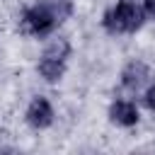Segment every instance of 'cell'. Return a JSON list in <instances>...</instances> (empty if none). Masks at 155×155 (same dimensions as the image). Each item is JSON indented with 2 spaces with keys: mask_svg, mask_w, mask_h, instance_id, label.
<instances>
[{
  "mask_svg": "<svg viewBox=\"0 0 155 155\" xmlns=\"http://www.w3.org/2000/svg\"><path fill=\"white\" fill-rule=\"evenodd\" d=\"M107 116L114 126L119 128H133L138 126L140 121V111H138V104L133 99H126V97H116L111 99L109 109H107Z\"/></svg>",
  "mask_w": 155,
  "mask_h": 155,
  "instance_id": "6",
  "label": "cell"
},
{
  "mask_svg": "<svg viewBox=\"0 0 155 155\" xmlns=\"http://www.w3.org/2000/svg\"><path fill=\"white\" fill-rule=\"evenodd\" d=\"M140 7L145 12V19H155V0H143Z\"/></svg>",
  "mask_w": 155,
  "mask_h": 155,
  "instance_id": "8",
  "label": "cell"
},
{
  "mask_svg": "<svg viewBox=\"0 0 155 155\" xmlns=\"http://www.w3.org/2000/svg\"><path fill=\"white\" fill-rule=\"evenodd\" d=\"M145 24V12L136 0H116L102 15V29L111 36L136 34Z\"/></svg>",
  "mask_w": 155,
  "mask_h": 155,
  "instance_id": "2",
  "label": "cell"
},
{
  "mask_svg": "<svg viewBox=\"0 0 155 155\" xmlns=\"http://www.w3.org/2000/svg\"><path fill=\"white\" fill-rule=\"evenodd\" d=\"M153 78H155V75H153L150 65H148L145 61H138V58H133V61H128V63L121 68L119 82H121V87H124L126 92L136 94V92H143Z\"/></svg>",
  "mask_w": 155,
  "mask_h": 155,
  "instance_id": "5",
  "label": "cell"
},
{
  "mask_svg": "<svg viewBox=\"0 0 155 155\" xmlns=\"http://www.w3.org/2000/svg\"><path fill=\"white\" fill-rule=\"evenodd\" d=\"M140 99H143V107L155 114V78H153V80L148 82V87L143 90V97H140Z\"/></svg>",
  "mask_w": 155,
  "mask_h": 155,
  "instance_id": "7",
  "label": "cell"
},
{
  "mask_svg": "<svg viewBox=\"0 0 155 155\" xmlns=\"http://www.w3.org/2000/svg\"><path fill=\"white\" fill-rule=\"evenodd\" d=\"M73 12H75L73 0H34L29 7H24L19 17V29L27 36L46 39L53 36L56 29L73 17Z\"/></svg>",
  "mask_w": 155,
  "mask_h": 155,
  "instance_id": "1",
  "label": "cell"
},
{
  "mask_svg": "<svg viewBox=\"0 0 155 155\" xmlns=\"http://www.w3.org/2000/svg\"><path fill=\"white\" fill-rule=\"evenodd\" d=\"M53 121H56V109H53L51 99L44 94L31 97V102L24 109V124L31 131H46L53 126Z\"/></svg>",
  "mask_w": 155,
  "mask_h": 155,
  "instance_id": "4",
  "label": "cell"
},
{
  "mask_svg": "<svg viewBox=\"0 0 155 155\" xmlns=\"http://www.w3.org/2000/svg\"><path fill=\"white\" fill-rule=\"evenodd\" d=\"M70 56H73V46L65 36H53L41 56H39V63H36V73L41 75L44 82L48 85H56L63 80L65 70H68V63H70Z\"/></svg>",
  "mask_w": 155,
  "mask_h": 155,
  "instance_id": "3",
  "label": "cell"
}]
</instances>
